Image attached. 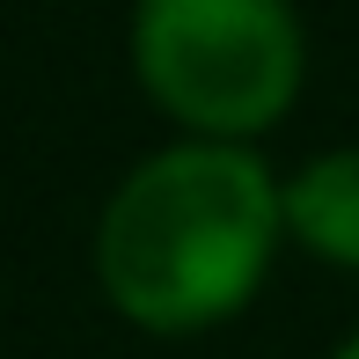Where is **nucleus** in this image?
Here are the masks:
<instances>
[{"label":"nucleus","instance_id":"7ed1b4c3","mask_svg":"<svg viewBox=\"0 0 359 359\" xmlns=\"http://www.w3.org/2000/svg\"><path fill=\"white\" fill-rule=\"evenodd\" d=\"M279 205H286V235L308 257L359 271V147H330V154L301 161L279 184Z\"/></svg>","mask_w":359,"mask_h":359},{"label":"nucleus","instance_id":"f03ea898","mask_svg":"<svg viewBox=\"0 0 359 359\" xmlns=\"http://www.w3.org/2000/svg\"><path fill=\"white\" fill-rule=\"evenodd\" d=\"M308 44L293 0H133V74L191 140H242L293 110Z\"/></svg>","mask_w":359,"mask_h":359},{"label":"nucleus","instance_id":"20e7f679","mask_svg":"<svg viewBox=\"0 0 359 359\" xmlns=\"http://www.w3.org/2000/svg\"><path fill=\"white\" fill-rule=\"evenodd\" d=\"M330 359H359V330H352V337H345V345H337Z\"/></svg>","mask_w":359,"mask_h":359},{"label":"nucleus","instance_id":"f257e3e1","mask_svg":"<svg viewBox=\"0 0 359 359\" xmlns=\"http://www.w3.org/2000/svg\"><path fill=\"white\" fill-rule=\"evenodd\" d=\"M286 235L279 176L242 140H169L125 169L95 220V286L125 323L191 337L242 316Z\"/></svg>","mask_w":359,"mask_h":359}]
</instances>
